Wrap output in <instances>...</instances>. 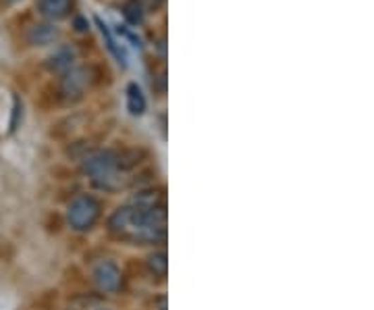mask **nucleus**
I'll return each instance as SVG.
<instances>
[{
  "label": "nucleus",
  "instance_id": "1a4fd4ad",
  "mask_svg": "<svg viewBox=\"0 0 374 310\" xmlns=\"http://www.w3.org/2000/svg\"><path fill=\"white\" fill-rule=\"evenodd\" d=\"M121 13L129 25H142L146 17V6L142 0H125L121 6Z\"/></svg>",
  "mask_w": 374,
  "mask_h": 310
},
{
  "label": "nucleus",
  "instance_id": "4468645a",
  "mask_svg": "<svg viewBox=\"0 0 374 310\" xmlns=\"http://www.w3.org/2000/svg\"><path fill=\"white\" fill-rule=\"evenodd\" d=\"M19 111H21V102H19V98H15V119L11 121V129H17V123H19Z\"/></svg>",
  "mask_w": 374,
  "mask_h": 310
},
{
  "label": "nucleus",
  "instance_id": "2eb2a0df",
  "mask_svg": "<svg viewBox=\"0 0 374 310\" xmlns=\"http://www.w3.org/2000/svg\"><path fill=\"white\" fill-rule=\"evenodd\" d=\"M75 25H77V32H85V30H88V23H85L83 19H77Z\"/></svg>",
  "mask_w": 374,
  "mask_h": 310
},
{
  "label": "nucleus",
  "instance_id": "9d476101",
  "mask_svg": "<svg viewBox=\"0 0 374 310\" xmlns=\"http://www.w3.org/2000/svg\"><path fill=\"white\" fill-rule=\"evenodd\" d=\"M85 83H88V79H85V73H83V71H79V69H69L65 79H63V92H65L67 96H71V94L79 96Z\"/></svg>",
  "mask_w": 374,
  "mask_h": 310
},
{
  "label": "nucleus",
  "instance_id": "ddd939ff",
  "mask_svg": "<svg viewBox=\"0 0 374 310\" xmlns=\"http://www.w3.org/2000/svg\"><path fill=\"white\" fill-rule=\"evenodd\" d=\"M146 263H148L150 273H154L156 277H164V275H167V271H169V261H167V254H164L162 250H158V252H152Z\"/></svg>",
  "mask_w": 374,
  "mask_h": 310
},
{
  "label": "nucleus",
  "instance_id": "7ed1b4c3",
  "mask_svg": "<svg viewBox=\"0 0 374 310\" xmlns=\"http://www.w3.org/2000/svg\"><path fill=\"white\" fill-rule=\"evenodd\" d=\"M100 217V204L96 198L83 194L77 196L67 208V221L75 232H88L96 225Z\"/></svg>",
  "mask_w": 374,
  "mask_h": 310
},
{
  "label": "nucleus",
  "instance_id": "0eeeda50",
  "mask_svg": "<svg viewBox=\"0 0 374 310\" xmlns=\"http://www.w3.org/2000/svg\"><path fill=\"white\" fill-rule=\"evenodd\" d=\"M94 21H96V25L100 28V34H102V38L107 42V48L112 52V56L121 63V67H127V56H125V50L121 48V44L114 40L112 36V32L109 30V25L100 19V17H94Z\"/></svg>",
  "mask_w": 374,
  "mask_h": 310
},
{
  "label": "nucleus",
  "instance_id": "20e7f679",
  "mask_svg": "<svg viewBox=\"0 0 374 310\" xmlns=\"http://www.w3.org/2000/svg\"><path fill=\"white\" fill-rule=\"evenodd\" d=\"M92 277L96 281V285L102 290V292H116L119 285H121V271L119 267L111 263V261H100L94 271H92Z\"/></svg>",
  "mask_w": 374,
  "mask_h": 310
},
{
  "label": "nucleus",
  "instance_id": "f03ea898",
  "mask_svg": "<svg viewBox=\"0 0 374 310\" xmlns=\"http://www.w3.org/2000/svg\"><path fill=\"white\" fill-rule=\"evenodd\" d=\"M119 169H121V158L119 155H114L111 150H98L92 153L90 156H85L83 160V171L100 186L112 190V181H116L119 177Z\"/></svg>",
  "mask_w": 374,
  "mask_h": 310
},
{
  "label": "nucleus",
  "instance_id": "423d86ee",
  "mask_svg": "<svg viewBox=\"0 0 374 310\" xmlns=\"http://www.w3.org/2000/svg\"><path fill=\"white\" fill-rule=\"evenodd\" d=\"M59 38V30L50 23H37L32 25L30 32H28V40L34 44V46H46V44H52L54 40Z\"/></svg>",
  "mask_w": 374,
  "mask_h": 310
},
{
  "label": "nucleus",
  "instance_id": "f8f14e48",
  "mask_svg": "<svg viewBox=\"0 0 374 310\" xmlns=\"http://www.w3.org/2000/svg\"><path fill=\"white\" fill-rule=\"evenodd\" d=\"M71 61H73V52L69 48H61L54 56H50L48 67L52 71H69L71 69Z\"/></svg>",
  "mask_w": 374,
  "mask_h": 310
},
{
  "label": "nucleus",
  "instance_id": "9b49d317",
  "mask_svg": "<svg viewBox=\"0 0 374 310\" xmlns=\"http://www.w3.org/2000/svg\"><path fill=\"white\" fill-rule=\"evenodd\" d=\"M131 206H140V208H156V206H164L162 194L156 190H142L129 200Z\"/></svg>",
  "mask_w": 374,
  "mask_h": 310
},
{
  "label": "nucleus",
  "instance_id": "f257e3e1",
  "mask_svg": "<svg viewBox=\"0 0 374 310\" xmlns=\"http://www.w3.org/2000/svg\"><path fill=\"white\" fill-rule=\"evenodd\" d=\"M167 213L164 206L140 208V206H123L112 213L109 227L112 233L133 239V242H158L164 237Z\"/></svg>",
  "mask_w": 374,
  "mask_h": 310
},
{
  "label": "nucleus",
  "instance_id": "39448f33",
  "mask_svg": "<svg viewBox=\"0 0 374 310\" xmlns=\"http://www.w3.org/2000/svg\"><path fill=\"white\" fill-rule=\"evenodd\" d=\"M73 8V0H37V11L50 21L65 19Z\"/></svg>",
  "mask_w": 374,
  "mask_h": 310
},
{
  "label": "nucleus",
  "instance_id": "6e6552de",
  "mask_svg": "<svg viewBox=\"0 0 374 310\" xmlns=\"http://www.w3.org/2000/svg\"><path fill=\"white\" fill-rule=\"evenodd\" d=\"M146 96L142 92V88L138 83H129L127 85V109L133 117H140L146 113Z\"/></svg>",
  "mask_w": 374,
  "mask_h": 310
}]
</instances>
